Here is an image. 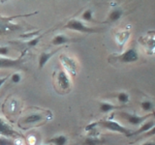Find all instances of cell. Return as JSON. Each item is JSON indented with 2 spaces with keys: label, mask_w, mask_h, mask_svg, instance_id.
<instances>
[{
  "label": "cell",
  "mask_w": 155,
  "mask_h": 145,
  "mask_svg": "<svg viewBox=\"0 0 155 145\" xmlns=\"http://www.w3.org/2000/svg\"><path fill=\"white\" fill-rule=\"evenodd\" d=\"M8 79V76H5V77H3V79H0V87H1L2 85H3V83L5 81H6Z\"/></svg>",
  "instance_id": "484cf974"
},
{
  "label": "cell",
  "mask_w": 155,
  "mask_h": 145,
  "mask_svg": "<svg viewBox=\"0 0 155 145\" xmlns=\"http://www.w3.org/2000/svg\"><path fill=\"white\" fill-rule=\"evenodd\" d=\"M105 144V140L97 138V137H87L82 142L81 145H103Z\"/></svg>",
  "instance_id": "9a60e30c"
},
{
  "label": "cell",
  "mask_w": 155,
  "mask_h": 145,
  "mask_svg": "<svg viewBox=\"0 0 155 145\" xmlns=\"http://www.w3.org/2000/svg\"><path fill=\"white\" fill-rule=\"evenodd\" d=\"M58 50H54V51H51V52H46V51L42 52L41 54H40V57H39V69L42 70L43 68L45 67V65L47 64V63L50 61L51 58L53 55H54Z\"/></svg>",
  "instance_id": "9c48e42d"
},
{
  "label": "cell",
  "mask_w": 155,
  "mask_h": 145,
  "mask_svg": "<svg viewBox=\"0 0 155 145\" xmlns=\"http://www.w3.org/2000/svg\"><path fill=\"white\" fill-rule=\"evenodd\" d=\"M63 28L65 29H70V30H74L78 32H81V33H85V34H90V33H97L100 31H103V29L100 30V29H95L89 26H86L85 24H84L81 21H78V19H71V21H68Z\"/></svg>",
  "instance_id": "6da1fadb"
},
{
  "label": "cell",
  "mask_w": 155,
  "mask_h": 145,
  "mask_svg": "<svg viewBox=\"0 0 155 145\" xmlns=\"http://www.w3.org/2000/svg\"><path fill=\"white\" fill-rule=\"evenodd\" d=\"M70 42H71L70 39L67 38L64 35H62V34L55 36L54 38L52 39V41H51L52 45H54V46H61V45H64V44L70 43Z\"/></svg>",
  "instance_id": "4fadbf2b"
},
{
  "label": "cell",
  "mask_w": 155,
  "mask_h": 145,
  "mask_svg": "<svg viewBox=\"0 0 155 145\" xmlns=\"http://www.w3.org/2000/svg\"><path fill=\"white\" fill-rule=\"evenodd\" d=\"M124 105H113L110 103H102L100 105V110L102 112H110V111L114 110V109H118V108H124Z\"/></svg>",
  "instance_id": "7c38bea8"
},
{
  "label": "cell",
  "mask_w": 155,
  "mask_h": 145,
  "mask_svg": "<svg viewBox=\"0 0 155 145\" xmlns=\"http://www.w3.org/2000/svg\"><path fill=\"white\" fill-rule=\"evenodd\" d=\"M40 38L41 37H37L35 39H33V40H30L28 42V46L29 47H34V46H36L37 44L39 43V41H40Z\"/></svg>",
  "instance_id": "7402d4cb"
},
{
  "label": "cell",
  "mask_w": 155,
  "mask_h": 145,
  "mask_svg": "<svg viewBox=\"0 0 155 145\" xmlns=\"http://www.w3.org/2000/svg\"><path fill=\"white\" fill-rule=\"evenodd\" d=\"M67 140L68 139L65 135H58V137H55L51 139H48V143H52L54 145H66Z\"/></svg>",
  "instance_id": "5bb4252c"
},
{
  "label": "cell",
  "mask_w": 155,
  "mask_h": 145,
  "mask_svg": "<svg viewBox=\"0 0 155 145\" xmlns=\"http://www.w3.org/2000/svg\"><path fill=\"white\" fill-rule=\"evenodd\" d=\"M117 100L122 104H126L129 101V95L127 93H124V92H121L117 95Z\"/></svg>",
  "instance_id": "d6986e66"
},
{
  "label": "cell",
  "mask_w": 155,
  "mask_h": 145,
  "mask_svg": "<svg viewBox=\"0 0 155 145\" xmlns=\"http://www.w3.org/2000/svg\"><path fill=\"white\" fill-rule=\"evenodd\" d=\"M97 125H98V122H96V123H92V124H90V125L87 126V127L85 128V130H87V132H88V130H91L92 129H94V127H96Z\"/></svg>",
  "instance_id": "d4e9b609"
},
{
  "label": "cell",
  "mask_w": 155,
  "mask_h": 145,
  "mask_svg": "<svg viewBox=\"0 0 155 145\" xmlns=\"http://www.w3.org/2000/svg\"><path fill=\"white\" fill-rule=\"evenodd\" d=\"M140 106H142V108L144 110V111H149L151 110L153 108V105L150 101H144L142 103V105H140Z\"/></svg>",
  "instance_id": "ffe728a7"
},
{
  "label": "cell",
  "mask_w": 155,
  "mask_h": 145,
  "mask_svg": "<svg viewBox=\"0 0 155 145\" xmlns=\"http://www.w3.org/2000/svg\"><path fill=\"white\" fill-rule=\"evenodd\" d=\"M9 47H0V55H7L9 53Z\"/></svg>",
  "instance_id": "603a6c76"
},
{
  "label": "cell",
  "mask_w": 155,
  "mask_h": 145,
  "mask_svg": "<svg viewBox=\"0 0 155 145\" xmlns=\"http://www.w3.org/2000/svg\"><path fill=\"white\" fill-rule=\"evenodd\" d=\"M0 137H5L14 139V138L22 137V135L19 133H18L16 130H14L2 118H0Z\"/></svg>",
  "instance_id": "5b68a950"
},
{
  "label": "cell",
  "mask_w": 155,
  "mask_h": 145,
  "mask_svg": "<svg viewBox=\"0 0 155 145\" xmlns=\"http://www.w3.org/2000/svg\"><path fill=\"white\" fill-rule=\"evenodd\" d=\"M59 59L62 63V65L64 66V71L66 72V74L68 76H75L77 74V70H78V65L76 61L73 59L71 57H68L65 54H61Z\"/></svg>",
  "instance_id": "277c9868"
},
{
  "label": "cell",
  "mask_w": 155,
  "mask_h": 145,
  "mask_svg": "<svg viewBox=\"0 0 155 145\" xmlns=\"http://www.w3.org/2000/svg\"><path fill=\"white\" fill-rule=\"evenodd\" d=\"M11 79H12V81L14 82V83H18V82L21 81V76H19L18 74H14L11 76Z\"/></svg>",
  "instance_id": "44dd1931"
},
{
  "label": "cell",
  "mask_w": 155,
  "mask_h": 145,
  "mask_svg": "<svg viewBox=\"0 0 155 145\" xmlns=\"http://www.w3.org/2000/svg\"><path fill=\"white\" fill-rule=\"evenodd\" d=\"M154 121L153 120H150L148 122L144 123L143 125H142V127H140L139 130H135V132H131L130 134V137H134V135H139L140 134H143V133H145V132H148L149 130H151L154 128Z\"/></svg>",
  "instance_id": "30bf717a"
},
{
  "label": "cell",
  "mask_w": 155,
  "mask_h": 145,
  "mask_svg": "<svg viewBox=\"0 0 155 145\" xmlns=\"http://www.w3.org/2000/svg\"><path fill=\"white\" fill-rule=\"evenodd\" d=\"M7 30H8L7 26H5V25H3V24L0 23V35H2V34H4V33H6Z\"/></svg>",
  "instance_id": "cb8c5ba5"
},
{
  "label": "cell",
  "mask_w": 155,
  "mask_h": 145,
  "mask_svg": "<svg viewBox=\"0 0 155 145\" xmlns=\"http://www.w3.org/2000/svg\"><path fill=\"white\" fill-rule=\"evenodd\" d=\"M98 125L101 126L102 128L107 129L109 130H111V132H116V133H119V134H124L125 137H130V134H131V130L126 129L123 126H121L119 123L115 122V121H111V120H102L100 122H98Z\"/></svg>",
  "instance_id": "7a4b0ae2"
},
{
  "label": "cell",
  "mask_w": 155,
  "mask_h": 145,
  "mask_svg": "<svg viewBox=\"0 0 155 145\" xmlns=\"http://www.w3.org/2000/svg\"><path fill=\"white\" fill-rule=\"evenodd\" d=\"M43 120V116L42 114L40 113H33V114H30V115H28L26 116L25 118L22 119V122L24 125H32L34 123H37L39 122V121H41Z\"/></svg>",
  "instance_id": "8fae6325"
},
{
  "label": "cell",
  "mask_w": 155,
  "mask_h": 145,
  "mask_svg": "<svg viewBox=\"0 0 155 145\" xmlns=\"http://www.w3.org/2000/svg\"><path fill=\"white\" fill-rule=\"evenodd\" d=\"M24 54L25 52L22 53L17 59L0 57V69H21L23 66Z\"/></svg>",
  "instance_id": "3957f363"
},
{
  "label": "cell",
  "mask_w": 155,
  "mask_h": 145,
  "mask_svg": "<svg viewBox=\"0 0 155 145\" xmlns=\"http://www.w3.org/2000/svg\"><path fill=\"white\" fill-rule=\"evenodd\" d=\"M57 85L63 91H69L71 88L70 77L64 70H60L57 74Z\"/></svg>",
  "instance_id": "8992f818"
},
{
  "label": "cell",
  "mask_w": 155,
  "mask_h": 145,
  "mask_svg": "<svg viewBox=\"0 0 155 145\" xmlns=\"http://www.w3.org/2000/svg\"><path fill=\"white\" fill-rule=\"evenodd\" d=\"M44 145H47V144H44Z\"/></svg>",
  "instance_id": "83f0119b"
},
{
  "label": "cell",
  "mask_w": 155,
  "mask_h": 145,
  "mask_svg": "<svg viewBox=\"0 0 155 145\" xmlns=\"http://www.w3.org/2000/svg\"><path fill=\"white\" fill-rule=\"evenodd\" d=\"M140 145H155V143L152 142V141H150V142H144V143L140 144Z\"/></svg>",
  "instance_id": "4316f807"
},
{
  "label": "cell",
  "mask_w": 155,
  "mask_h": 145,
  "mask_svg": "<svg viewBox=\"0 0 155 145\" xmlns=\"http://www.w3.org/2000/svg\"><path fill=\"white\" fill-rule=\"evenodd\" d=\"M117 59L122 63H132L139 59V54L135 48H129L122 54H120Z\"/></svg>",
  "instance_id": "ba28073f"
},
{
  "label": "cell",
  "mask_w": 155,
  "mask_h": 145,
  "mask_svg": "<svg viewBox=\"0 0 155 145\" xmlns=\"http://www.w3.org/2000/svg\"><path fill=\"white\" fill-rule=\"evenodd\" d=\"M81 18H82V19H84V21H94L93 17H92L91 10H86L85 12H84Z\"/></svg>",
  "instance_id": "ac0fdd59"
},
{
  "label": "cell",
  "mask_w": 155,
  "mask_h": 145,
  "mask_svg": "<svg viewBox=\"0 0 155 145\" xmlns=\"http://www.w3.org/2000/svg\"><path fill=\"white\" fill-rule=\"evenodd\" d=\"M119 115L121 116V117H123L127 120L128 123L132 124L134 126H138L140 124H142L143 121H145L147 118H149L150 116H152L153 113H149V114L144 115V116H139V115H135V114H128V113L121 112V113H119Z\"/></svg>",
  "instance_id": "52a82bcc"
},
{
  "label": "cell",
  "mask_w": 155,
  "mask_h": 145,
  "mask_svg": "<svg viewBox=\"0 0 155 145\" xmlns=\"http://www.w3.org/2000/svg\"><path fill=\"white\" fill-rule=\"evenodd\" d=\"M0 145H17L15 139L5 137H0Z\"/></svg>",
  "instance_id": "e0dca14e"
},
{
  "label": "cell",
  "mask_w": 155,
  "mask_h": 145,
  "mask_svg": "<svg viewBox=\"0 0 155 145\" xmlns=\"http://www.w3.org/2000/svg\"><path fill=\"white\" fill-rule=\"evenodd\" d=\"M122 14H123V13H122V11H121V10H118V9L114 10V11L110 14V16H109V21H111V22L118 21V19L121 18V16H122Z\"/></svg>",
  "instance_id": "2e32d148"
}]
</instances>
